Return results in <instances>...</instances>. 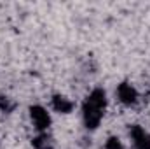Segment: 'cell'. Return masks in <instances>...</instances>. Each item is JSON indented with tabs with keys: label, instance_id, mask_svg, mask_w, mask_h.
<instances>
[{
	"label": "cell",
	"instance_id": "cell-1",
	"mask_svg": "<svg viewBox=\"0 0 150 149\" xmlns=\"http://www.w3.org/2000/svg\"><path fill=\"white\" fill-rule=\"evenodd\" d=\"M107 109V93L101 88L93 90L84 105H82V117H84V125L87 130H96L103 119V114Z\"/></svg>",
	"mask_w": 150,
	"mask_h": 149
},
{
	"label": "cell",
	"instance_id": "cell-2",
	"mask_svg": "<svg viewBox=\"0 0 150 149\" xmlns=\"http://www.w3.org/2000/svg\"><path fill=\"white\" fill-rule=\"evenodd\" d=\"M30 119L38 132H45L51 126V114L42 105H32L30 107Z\"/></svg>",
	"mask_w": 150,
	"mask_h": 149
},
{
	"label": "cell",
	"instance_id": "cell-3",
	"mask_svg": "<svg viewBox=\"0 0 150 149\" xmlns=\"http://www.w3.org/2000/svg\"><path fill=\"white\" fill-rule=\"evenodd\" d=\"M129 135H131V140H133L136 149H150V135L142 126L133 125L129 128Z\"/></svg>",
	"mask_w": 150,
	"mask_h": 149
},
{
	"label": "cell",
	"instance_id": "cell-4",
	"mask_svg": "<svg viewBox=\"0 0 150 149\" xmlns=\"http://www.w3.org/2000/svg\"><path fill=\"white\" fill-rule=\"evenodd\" d=\"M117 97L124 105H133L138 100V91L129 82H120L117 86Z\"/></svg>",
	"mask_w": 150,
	"mask_h": 149
},
{
	"label": "cell",
	"instance_id": "cell-5",
	"mask_svg": "<svg viewBox=\"0 0 150 149\" xmlns=\"http://www.w3.org/2000/svg\"><path fill=\"white\" fill-rule=\"evenodd\" d=\"M52 109L59 114H68L74 109V102L63 95H54L52 97Z\"/></svg>",
	"mask_w": 150,
	"mask_h": 149
},
{
	"label": "cell",
	"instance_id": "cell-6",
	"mask_svg": "<svg viewBox=\"0 0 150 149\" xmlns=\"http://www.w3.org/2000/svg\"><path fill=\"white\" fill-rule=\"evenodd\" d=\"M33 146L37 149H52V144H51V140H49V137L47 135H38L33 139Z\"/></svg>",
	"mask_w": 150,
	"mask_h": 149
},
{
	"label": "cell",
	"instance_id": "cell-7",
	"mask_svg": "<svg viewBox=\"0 0 150 149\" xmlns=\"http://www.w3.org/2000/svg\"><path fill=\"white\" fill-rule=\"evenodd\" d=\"M105 149H124V146H122L120 139H117V137H108L107 142H105Z\"/></svg>",
	"mask_w": 150,
	"mask_h": 149
},
{
	"label": "cell",
	"instance_id": "cell-8",
	"mask_svg": "<svg viewBox=\"0 0 150 149\" xmlns=\"http://www.w3.org/2000/svg\"><path fill=\"white\" fill-rule=\"evenodd\" d=\"M12 107H14V105L9 102V98H4V97H0V109H2V111H4V112H9Z\"/></svg>",
	"mask_w": 150,
	"mask_h": 149
}]
</instances>
